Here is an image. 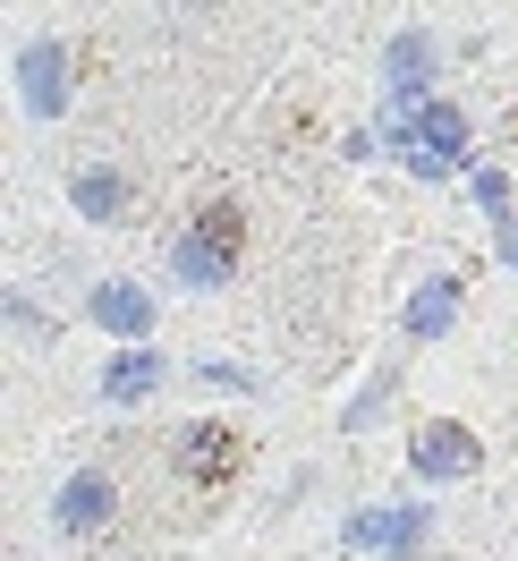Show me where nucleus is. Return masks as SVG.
I'll list each match as a JSON object with an SVG mask.
<instances>
[{"mask_svg": "<svg viewBox=\"0 0 518 561\" xmlns=\"http://www.w3.org/2000/svg\"><path fill=\"white\" fill-rule=\"evenodd\" d=\"M375 128H382V153L408 179H425V187L468 179L484 162L476 119H468V103H450V94H434V103H416V111H375Z\"/></svg>", "mask_w": 518, "mask_h": 561, "instance_id": "1", "label": "nucleus"}, {"mask_svg": "<svg viewBox=\"0 0 518 561\" xmlns=\"http://www.w3.org/2000/svg\"><path fill=\"white\" fill-rule=\"evenodd\" d=\"M239 255H246V205L239 196H212V205L187 213V230L171 239V280L187 298L230 289V280H239Z\"/></svg>", "mask_w": 518, "mask_h": 561, "instance_id": "2", "label": "nucleus"}, {"mask_svg": "<svg viewBox=\"0 0 518 561\" xmlns=\"http://www.w3.org/2000/svg\"><path fill=\"white\" fill-rule=\"evenodd\" d=\"M341 545L348 553H375V561H425L434 545V511L425 502H366V511H348L341 519Z\"/></svg>", "mask_w": 518, "mask_h": 561, "instance_id": "3", "label": "nucleus"}, {"mask_svg": "<svg viewBox=\"0 0 518 561\" xmlns=\"http://www.w3.org/2000/svg\"><path fill=\"white\" fill-rule=\"evenodd\" d=\"M9 77H18V103L35 111V119H69V103H77V51H69L60 35L18 43Z\"/></svg>", "mask_w": 518, "mask_h": 561, "instance_id": "4", "label": "nucleus"}, {"mask_svg": "<svg viewBox=\"0 0 518 561\" xmlns=\"http://www.w3.org/2000/svg\"><path fill=\"white\" fill-rule=\"evenodd\" d=\"M442 94V43L425 35V26H400V35L382 43V111H416Z\"/></svg>", "mask_w": 518, "mask_h": 561, "instance_id": "5", "label": "nucleus"}, {"mask_svg": "<svg viewBox=\"0 0 518 561\" xmlns=\"http://www.w3.org/2000/svg\"><path fill=\"white\" fill-rule=\"evenodd\" d=\"M484 468V443L468 434V417H425L408 434V477L416 485H468Z\"/></svg>", "mask_w": 518, "mask_h": 561, "instance_id": "6", "label": "nucleus"}, {"mask_svg": "<svg viewBox=\"0 0 518 561\" xmlns=\"http://www.w3.org/2000/svg\"><path fill=\"white\" fill-rule=\"evenodd\" d=\"M459 307H468V273H425L408 298H400V341H408V350H434V341H450Z\"/></svg>", "mask_w": 518, "mask_h": 561, "instance_id": "7", "label": "nucleus"}, {"mask_svg": "<svg viewBox=\"0 0 518 561\" xmlns=\"http://www.w3.org/2000/svg\"><path fill=\"white\" fill-rule=\"evenodd\" d=\"M85 316H94V332H111V341H153V289L128 273H111V280H85Z\"/></svg>", "mask_w": 518, "mask_h": 561, "instance_id": "8", "label": "nucleus"}, {"mask_svg": "<svg viewBox=\"0 0 518 561\" xmlns=\"http://www.w3.org/2000/svg\"><path fill=\"white\" fill-rule=\"evenodd\" d=\"M51 519H60V536H103V527L119 519V485H111V468H77V477H60Z\"/></svg>", "mask_w": 518, "mask_h": 561, "instance_id": "9", "label": "nucleus"}, {"mask_svg": "<svg viewBox=\"0 0 518 561\" xmlns=\"http://www.w3.org/2000/svg\"><path fill=\"white\" fill-rule=\"evenodd\" d=\"M171 383V357L153 350V341H119L103 366V400L111 409H137V400H153V391Z\"/></svg>", "mask_w": 518, "mask_h": 561, "instance_id": "10", "label": "nucleus"}, {"mask_svg": "<svg viewBox=\"0 0 518 561\" xmlns=\"http://www.w3.org/2000/svg\"><path fill=\"white\" fill-rule=\"evenodd\" d=\"M128 205H137V179L119 171V162H85V171L69 179V213H77V221H94V230L128 221Z\"/></svg>", "mask_w": 518, "mask_h": 561, "instance_id": "11", "label": "nucleus"}, {"mask_svg": "<svg viewBox=\"0 0 518 561\" xmlns=\"http://www.w3.org/2000/svg\"><path fill=\"white\" fill-rule=\"evenodd\" d=\"M171 459H179V477H187V485H230V468H239V434H230L221 417H196L187 434H179Z\"/></svg>", "mask_w": 518, "mask_h": 561, "instance_id": "12", "label": "nucleus"}, {"mask_svg": "<svg viewBox=\"0 0 518 561\" xmlns=\"http://www.w3.org/2000/svg\"><path fill=\"white\" fill-rule=\"evenodd\" d=\"M391 400H400V357H391V366H375V375H366V383L348 391V409H341V425H348V434H375V425H382V409H391Z\"/></svg>", "mask_w": 518, "mask_h": 561, "instance_id": "13", "label": "nucleus"}, {"mask_svg": "<svg viewBox=\"0 0 518 561\" xmlns=\"http://www.w3.org/2000/svg\"><path fill=\"white\" fill-rule=\"evenodd\" d=\"M468 205H476L484 221H510V213H518L510 171H502V162H476V171H468Z\"/></svg>", "mask_w": 518, "mask_h": 561, "instance_id": "14", "label": "nucleus"}, {"mask_svg": "<svg viewBox=\"0 0 518 561\" xmlns=\"http://www.w3.org/2000/svg\"><path fill=\"white\" fill-rule=\"evenodd\" d=\"M196 391H212V400H246V391H255V375H246V366H230V357H205V366H196Z\"/></svg>", "mask_w": 518, "mask_h": 561, "instance_id": "15", "label": "nucleus"}, {"mask_svg": "<svg viewBox=\"0 0 518 561\" xmlns=\"http://www.w3.org/2000/svg\"><path fill=\"white\" fill-rule=\"evenodd\" d=\"M341 162H382V128L366 119V128H348L341 137Z\"/></svg>", "mask_w": 518, "mask_h": 561, "instance_id": "16", "label": "nucleus"}, {"mask_svg": "<svg viewBox=\"0 0 518 561\" xmlns=\"http://www.w3.org/2000/svg\"><path fill=\"white\" fill-rule=\"evenodd\" d=\"M9 323H18V332H51V316H43L26 289H9Z\"/></svg>", "mask_w": 518, "mask_h": 561, "instance_id": "17", "label": "nucleus"}, {"mask_svg": "<svg viewBox=\"0 0 518 561\" xmlns=\"http://www.w3.org/2000/svg\"><path fill=\"white\" fill-rule=\"evenodd\" d=\"M493 247H502V264L518 273V213H510V221H493Z\"/></svg>", "mask_w": 518, "mask_h": 561, "instance_id": "18", "label": "nucleus"}]
</instances>
